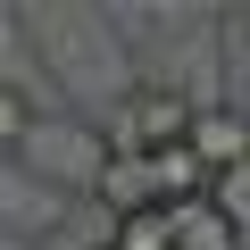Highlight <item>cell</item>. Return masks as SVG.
<instances>
[{"instance_id": "cell-1", "label": "cell", "mask_w": 250, "mask_h": 250, "mask_svg": "<svg viewBox=\"0 0 250 250\" xmlns=\"http://www.w3.org/2000/svg\"><path fill=\"white\" fill-rule=\"evenodd\" d=\"M192 125H200V100H184V92H167V83H134L125 108H117V142H108V150L159 159V150H184V142H192Z\"/></svg>"}, {"instance_id": "cell-2", "label": "cell", "mask_w": 250, "mask_h": 250, "mask_svg": "<svg viewBox=\"0 0 250 250\" xmlns=\"http://www.w3.org/2000/svg\"><path fill=\"white\" fill-rule=\"evenodd\" d=\"M100 200H108V217H150V208H175V192H167V159H108L100 167V184H92Z\"/></svg>"}, {"instance_id": "cell-3", "label": "cell", "mask_w": 250, "mask_h": 250, "mask_svg": "<svg viewBox=\"0 0 250 250\" xmlns=\"http://www.w3.org/2000/svg\"><path fill=\"white\" fill-rule=\"evenodd\" d=\"M192 159H200L208 175H233V167H250V117H242L233 100H200V125H192Z\"/></svg>"}, {"instance_id": "cell-4", "label": "cell", "mask_w": 250, "mask_h": 250, "mask_svg": "<svg viewBox=\"0 0 250 250\" xmlns=\"http://www.w3.org/2000/svg\"><path fill=\"white\" fill-rule=\"evenodd\" d=\"M242 242H250V233H242L217 200H184V208H175V250H242Z\"/></svg>"}, {"instance_id": "cell-5", "label": "cell", "mask_w": 250, "mask_h": 250, "mask_svg": "<svg viewBox=\"0 0 250 250\" xmlns=\"http://www.w3.org/2000/svg\"><path fill=\"white\" fill-rule=\"evenodd\" d=\"M108 250H175V208H150V217H117Z\"/></svg>"}, {"instance_id": "cell-6", "label": "cell", "mask_w": 250, "mask_h": 250, "mask_svg": "<svg viewBox=\"0 0 250 250\" xmlns=\"http://www.w3.org/2000/svg\"><path fill=\"white\" fill-rule=\"evenodd\" d=\"M208 200H217V208H225V217H233V225L250 233V167H233V175H217V192H208Z\"/></svg>"}, {"instance_id": "cell-7", "label": "cell", "mask_w": 250, "mask_h": 250, "mask_svg": "<svg viewBox=\"0 0 250 250\" xmlns=\"http://www.w3.org/2000/svg\"><path fill=\"white\" fill-rule=\"evenodd\" d=\"M100 250H108V242H100Z\"/></svg>"}]
</instances>
